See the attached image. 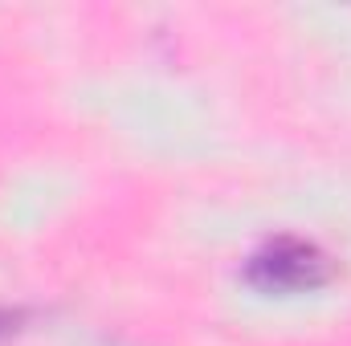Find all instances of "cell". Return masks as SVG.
Masks as SVG:
<instances>
[{
	"mask_svg": "<svg viewBox=\"0 0 351 346\" xmlns=\"http://www.w3.org/2000/svg\"><path fill=\"white\" fill-rule=\"evenodd\" d=\"M323 277H327L323 253L315 245H302V241H278L254 257V281H262L265 289L294 293V289L319 285Z\"/></svg>",
	"mask_w": 351,
	"mask_h": 346,
	"instance_id": "6da1fadb",
	"label": "cell"
}]
</instances>
